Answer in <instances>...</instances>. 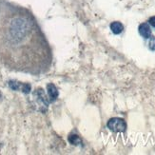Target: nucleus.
I'll return each instance as SVG.
<instances>
[{
    "label": "nucleus",
    "instance_id": "1",
    "mask_svg": "<svg viewBox=\"0 0 155 155\" xmlns=\"http://www.w3.org/2000/svg\"><path fill=\"white\" fill-rule=\"evenodd\" d=\"M50 44L32 13L0 0V64L15 71L40 75L51 66Z\"/></svg>",
    "mask_w": 155,
    "mask_h": 155
},
{
    "label": "nucleus",
    "instance_id": "2",
    "mask_svg": "<svg viewBox=\"0 0 155 155\" xmlns=\"http://www.w3.org/2000/svg\"><path fill=\"white\" fill-rule=\"evenodd\" d=\"M107 127L114 132H123L127 129V124L121 118H111L107 122Z\"/></svg>",
    "mask_w": 155,
    "mask_h": 155
},
{
    "label": "nucleus",
    "instance_id": "3",
    "mask_svg": "<svg viewBox=\"0 0 155 155\" xmlns=\"http://www.w3.org/2000/svg\"><path fill=\"white\" fill-rule=\"evenodd\" d=\"M139 33L144 38H150L151 36V30L147 23H142L139 26Z\"/></svg>",
    "mask_w": 155,
    "mask_h": 155
},
{
    "label": "nucleus",
    "instance_id": "4",
    "mask_svg": "<svg viewBox=\"0 0 155 155\" xmlns=\"http://www.w3.org/2000/svg\"><path fill=\"white\" fill-rule=\"evenodd\" d=\"M48 93H49V97L51 102H54L58 97V91L56 89V87L53 84H49L48 85Z\"/></svg>",
    "mask_w": 155,
    "mask_h": 155
},
{
    "label": "nucleus",
    "instance_id": "5",
    "mask_svg": "<svg viewBox=\"0 0 155 155\" xmlns=\"http://www.w3.org/2000/svg\"><path fill=\"white\" fill-rule=\"evenodd\" d=\"M110 30H111V31L114 33V35H119V33H121L123 31L124 27H123L122 23L115 21V22H112L110 24Z\"/></svg>",
    "mask_w": 155,
    "mask_h": 155
},
{
    "label": "nucleus",
    "instance_id": "6",
    "mask_svg": "<svg viewBox=\"0 0 155 155\" xmlns=\"http://www.w3.org/2000/svg\"><path fill=\"white\" fill-rule=\"evenodd\" d=\"M69 142L72 145H79L81 144V139L79 138V136L75 135V134H72L69 137Z\"/></svg>",
    "mask_w": 155,
    "mask_h": 155
},
{
    "label": "nucleus",
    "instance_id": "7",
    "mask_svg": "<svg viewBox=\"0 0 155 155\" xmlns=\"http://www.w3.org/2000/svg\"><path fill=\"white\" fill-rule=\"evenodd\" d=\"M12 90H19V86H12V87H11ZM30 90H31V87L29 86V85H22V91H24V92H29L30 91Z\"/></svg>",
    "mask_w": 155,
    "mask_h": 155
},
{
    "label": "nucleus",
    "instance_id": "8",
    "mask_svg": "<svg viewBox=\"0 0 155 155\" xmlns=\"http://www.w3.org/2000/svg\"><path fill=\"white\" fill-rule=\"evenodd\" d=\"M149 48L151 51H155V36H150L149 42Z\"/></svg>",
    "mask_w": 155,
    "mask_h": 155
},
{
    "label": "nucleus",
    "instance_id": "9",
    "mask_svg": "<svg viewBox=\"0 0 155 155\" xmlns=\"http://www.w3.org/2000/svg\"><path fill=\"white\" fill-rule=\"evenodd\" d=\"M149 23H150L152 27H154V28H155V16H152V17L150 18Z\"/></svg>",
    "mask_w": 155,
    "mask_h": 155
}]
</instances>
